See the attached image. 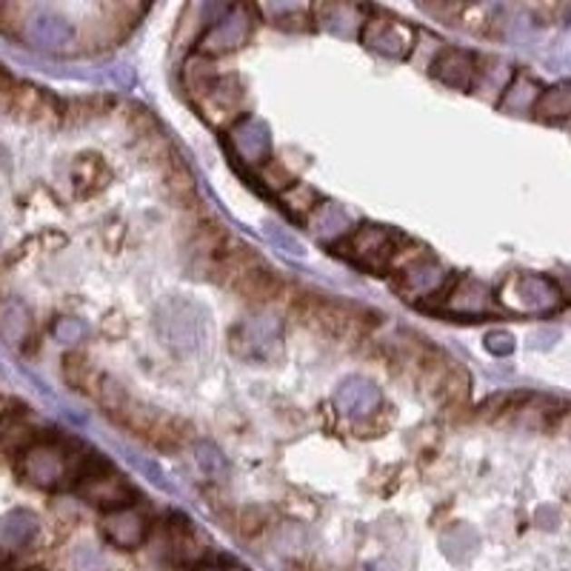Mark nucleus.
I'll list each match as a JSON object with an SVG mask.
<instances>
[{"instance_id": "nucleus-1", "label": "nucleus", "mask_w": 571, "mask_h": 571, "mask_svg": "<svg viewBox=\"0 0 571 571\" xmlns=\"http://www.w3.org/2000/svg\"><path fill=\"white\" fill-rule=\"evenodd\" d=\"M97 463L101 458L72 443L41 440L21 455V475L37 488H74Z\"/></svg>"}, {"instance_id": "nucleus-2", "label": "nucleus", "mask_w": 571, "mask_h": 571, "mask_svg": "<svg viewBox=\"0 0 571 571\" xmlns=\"http://www.w3.org/2000/svg\"><path fill=\"white\" fill-rule=\"evenodd\" d=\"M294 311H298V318L306 326L326 334V338H331V340L351 343V340H360L363 334H369L366 314L360 309L349 306V303H340V300L306 294V298H300L298 303H294Z\"/></svg>"}, {"instance_id": "nucleus-3", "label": "nucleus", "mask_w": 571, "mask_h": 571, "mask_svg": "<svg viewBox=\"0 0 571 571\" xmlns=\"http://www.w3.org/2000/svg\"><path fill=\"white\" fill-rule=\"evenodd\" d=\"M112 420L121 423L129 435L141 438L143 443H149L152 448H161V451H172L189 440V426L181 418L149 409V406L134 403V400H126L112 415Z\"/></svg>"}, {"instance_id": "nucleus-4", "label": "nucleus", "mask_w": 571, "mask_h": 571, "mask_svg": "<svg viewBox=\"0 0 571 571\" xmlns=\"http://www.w3.org/2000/svg\"><path fill=\"white\" fill-rule=\"evenodd\" d=\"M497 300L503 311L540 318V314H551L563 306V291L555 281L540 278V274H508L497 289Z\"/></svg>"}, {"instance_id": "nucleus-5", "label": "nucleus", "mask_w": 571, "mask_h": 571, "mask_svg": "<svg viewBox=\"0 0 571 571\" xmlns=\"http://www.w3.org/2000/svg\"><path fill=\"white\" fill-rule=\"evenodd\" d=\"M395 246L398 243L391 231H386L383 226L363 223V226L349 229L338 243H331V251L360 269L386 271L391 254H395Z\"/></svg>"}, {"instance_id": "nucleus-6", "label": "nucleus", "mask_w": 571, "mask_h": 571, "mask_svg": "<svg viewBox=\"0 0 571 571\" xmlns=\"http://www.w3.org/2000/svg\"><path fill=\"white\" fill-rule=\"evenodd\" d=\"M360 41L374 54L391 57V61H403V57L415 52L418 32L409 24H403L400 17H391L380 9H369L363 29H360Z\"/></svg>"}, {"instance_id": "nucleus-7", "label": "nucleus", "mask_w": 571, "mask_h": 571, "mask_svg": "<svg viewBox=\"0 0 571 571\" xmlns=\"http://www.w3.org/2000/svg\"><path fill=\"white\" fill-rule=\"evenodd\" d=\"M251 29H254V9L243 4L229 6L218 21H212V26H206L203 34L198 37V54L212 61V57L238 52L241 46H246Z\"/></svg>"}, {"instance_id": "nucleus-8", "label": "nucleus", "mask_w": 571, "mask_h": 571, "mask_svg": "<svg viewBox=\"0 0 571 571\" xmlns=\"http://www.w3.org/2000/svg\"><path fill=\"white\" fill-rule=\"evenodd\" d=\"M141 17H143V6L106 4V6L97 9V17H92V26L81 34V41L94 52L112 49V46L126 41V37L132 34V29L141 24Z\"/></svg>"}, {"instance_id": "nucleus-9", "label": "nucleus", "mask_w": 571, "mask_h": 571, "mask_svg": "<svg viewBox=\"0 0 571 571\" xmlns=\"http://www.w3.org/2000/svg\"><path fill=\"white\" fill-rule=\"evenodd\" d=\"M74 491L81 495L86 503L97 506V508H106V511H117V508H129L137 500V491L134 486L117 475L114 468H109L103 460L97 463L89 475L74 486Z\"/></svg>"}, {"instance_id": "nucleus-10", "label": "nucleus", "mask_w": 571, "mask_h": 571, "mask_svg": "<svg viewBox=\"0 0 571 571\" xmlns=\"http://www.w3.org/2000/svg\"><path fill=\"white\" fill-rule=\"evenodd\" d=\"M435 298L438 303H431L428 309L458 314V318H480V314L495 311V298H491L488 286H483L475 278H446L443 289Z\"/></svg>"}, {"instance_id": "nucleus-11", "label": "nucleus", "mask_w": 571, "mask_h": 571, "mask_svg": "<svg viewBox=\"0 0 571 571\" xmlns=\"http://www.w3.org/2000/svg\"><path fill=\"white\" fill-rule=\"evenodd\" d=\"M4 109L12 112L17 121L37 123V126L64 123V109L57 103V97L41 86H32V84H15Z\"/></svg>"}, {"instance_id": "nucleus-12", "label": "nucleus", "mask_w": 571, "mask_h": 571, "mask_svg": "<svg viewBox=\"0 0 571 571\" xmlns=\"http://www.w3.org/2000/svg\"><path fill=\"white\" fill-rule=\"evenodd\" d=\"M423 12L483 37H495L503 29V12L488 4H435V6H423Z\"/></svg>"}, {"instance_id": "nucleus-13", "label": "nucleus", "mask_w": 571, "mask_h": 571, "mask_svg": "<svg viewBox=\"0 0 571 571\" xmlns=\"http://www.w3.org/2000/svg\"><path fill=\"white\" fill-rule=\"evenodd\" d=\"M281 343V331L271 320H246L241 326H234L229 334V346L234 354L249 360H271L274 358V346Z\"/></svg>"}, {"instance_id": "nucleus-14", "label": "nucleus", "mask_w": 571, "mask_h": 571, "mask_svg": "<svg viewBox=\"0 0 571 571\" xmlns=\"http://www.w3.org/2000/svg\"><path fill=\"white\" fill-rule=\"evenodd\" d=\"M229 141H231L234 154H238V161H243L254 169H261L266 161H271L269 132L261 121H254V117H241L238 123H231Z\"/></svg>"}, {"instance_id": "nucleus-15", "label": "nucleus", "mask_w": 571, "mask_h": 571, "mask_svg": "<svg viewBox=\"0 0 571 571\" xmlns=\"http://www.w3.org/2000/svg\"><path fill=\"white\" fill-rule=\"evenodd\" d=\"M241 103H243V92L234 77H221L218 86H214L203 101H198L203 117L212 126H231L241 121Z\"/></svg>"}, {"instance_id": "nucleus-16", "label": "nucleus", "mask_w": 571, "mask_h": 571, "mask_svg": "<svg viewBox=\"0 0 571 571\" xmlns=\"http://www.w3.org/2000/svg\"><path fill=\"white\" fill-rule=\"evenodd\" d=\"M103 535L112 546L132 551L137 546H143V540L149 537V520L143 511H137L134 506L117 508L103 517Z\"/></svg>"}, {"instance_id": "nucleus-17", "label": "nucleus", "mask_w": 571, "mask_h": 571, "mask_svg": "<svg viewBox=\"0 0 571 571\" xmlns=\"http://www.w3.org/2000/svg\"><path fill=\"white\" fill-rule=\"evenodd\" d=\"M443 283H446V274L431 258L403 269L395 278V289H398L400 298L403 300H420V303H423V298H435V294L443 289Z\"/></svg>"}, {"instance_id": "nucleus-18", "label": "nucleus", "mask_w": 571, "mask_h": 571, "mask_svg": "<svg viewBox=\"0 0 571 571\" xmlns=\"http://www.w3.org/2000/svg\"><path fill=\"white\" fill-rule=\"evenodd\" d=\"M334 403H338V409L346 418L369 420L374 411L380 409L383 398H380V389L369 383L366 378H349L340 383L338 395H334Z\"/></svg>"}, {"instance_id": "nucleus-19", "label": "nucleus", "mask_w": 571, "mask_h": 571, "mask_svg": "<svg viewBox=\"0 0 571 571\" xmlns=\"http://www.w3.org/2000/svg\"><path fill=\"white\" fill-rule=\"evenodd\" d=\"M231 291L238 294L241 300L246 303H254V306H266V303H274V300H281L283 298V281L278 278L274 271H269L263 263L261 266H254L249 274H243V278L231 286Z\"/></svg>"}, {"instance_id": "nucleus-20", "label": "nucleus", "mask_w": 571, "mask_h": 571, "mask_svg": "<svg viewBox=\"0 0 571 571\" xmlns=\"http://www.w3.org/2000/svg\"><path fill=\"white\" fill-rule=\"evenodd\" d=\"M431 74L448 89L468 92L475 81V57L463 49H443L435 61H431Z\"/></svg>"}, {"instance_id": "nucleus-21", "label": "nucleus", "mask_w": 571, "mask_h": 571, "mask_svg": "<svg viewBox=\"0 0 571 571\" xmlns=\"http://www.w3.org/2000/svg\"><path fill=\"white\" fill-rule=\"evenodd\" d=\"M29 41L37 49H46V52H66L74 41V32L66 17L44 12L29 24Z\"/></svg>"}, {"instance_id": "nucleus-22", "label": "nucleus", "mask_w": 571, "mask_h": 571, "mask_svg": "<svg viewBox=\"0 0 571 571\" xmlns=\"http://www.w3.org/2000/svg\"><path fill=\"white\" fill-rule=\"evenodd\" d=\"M369 9L354 6V4H320L311 6V24H320L323 29L334 34H354L363 29Z\"/></svg>"}, {"instance_id": "nucleus-23", "label": "nucleus", "mask_w": 571, "mask_h": 571, "mask_svg": "<svg viewBox=\"0 0 571 571\" xmlns=\"http://www.w3.org/2000/svg\"><path fill=\"white\" fill-rule=\"evenodd\" d=\"M511 77H515V69H511L506 61H500V57H475V81H471V92L497 103Z\"/></svg>"}, {"instance_id": "nucleus-24", "label": "nucleus", "mask_w": 571, "mask_h": 571, "mask_svg": "<svg viewBox=\"0 0 571 571\" xmlns=\"http://www.w3.org/2000/svg\"><path fill=\"white\" fill-rule=\"evenodd\" d=\"M109 181H112V169L101 154L86 152V154L74 157L72 183H74V192L81 194V198H89V194H97L101 189H106Z\"/></svg>"}, {"instance_id": "nucleus-25", "label": "nucleus", "mask_w": 571, "mask_h": 571, "mask_svg": "<svg viewBox=\"0 0 571 571\" xmlns=\"http://www.w3.org/2000/svg\"><path fill=\"white\" fill-rule=\"evenodd\" d=\"M540 84L535 81V77H528L523 72H515V77L508 81V86L503 89L497 106L511 114V117H526L528 112H535V103L540 97Z\"/></svg>"}, {"instance_id": "nucleus-26", "label": "nucleus", "mask_w": 571, "mask_h": 571, "mask_svg": "<svg viewBox=\"0 0 571 571\" xmlns=\"http://www.w3.org/2000/svg\"><path fill=\"white\" fill-rule=\"evenodd\" d=\"M34 443H41V438H37V428L29 423L24 411H9V415L0 420V448L9 451V455L21 458Z\"/></svg>"}, {"instance_id": "nucleus-27", "label": "nucleus", "mask_w": 571, "mask_h": 571, "mask_svg": "<svg viewBox=\"0 0 571 571\" xmlns=\"http://www.w3.org/2000/svg\"><path fill=\"white\" fill-rule=\"evenodd\" d=\"M64 380L69 383V389L81 391L86 398H94L97 389H101L103 371H97L84 351H69L64 358Z\"/></svg>"}, {"instance_id": "nucleus-28", "label": "nucleus", "mask_w": 571, "mask_h": 571, "mask_svg": "<svg viewBox=\"0 0 571 571\" xmlns=\"http://www.w3.org/2000/svg\"><path fill=\"white\" fill-rule=\"evenodd\" d=\"M169 555L183 566L203 560L206 543L201 540V535L194 531V526L189 520H174V526L169 528Z\"/></svg>"}, {"instance_id": "nucleus-29", "label": "nucleus", "mask_w": 571, "mask_h": 571, "mask_svg": "<svg viewBox=\"0 0 571 571\" xmlns=\"http://www.w3.org/2000/svg\"><path fill=\"white\" fill-rule=\"evenodd\" d=\"M221 77L223 74L218 72V66H214L209 57H201V54L189 57L186 66H183V84H186V92L192 94L194 103L203 101V97L218 86Z\"/></svg>"}, {"instance_id": "nucleus-30", "label": "nucleus", "mask_w": 571, "mask_h": 571, "mask_svg": "<svg viewBox=\"0 0 571 571\" xmlns=\"http://www.w3.org/2000/svg\"><path fill=\"white\" fill-rule=\"evenodd\" d=\"M535 114H537V121H543V123H563V121H568V114H571V92H568V86L557 84L551 89H543L540 97H537V103H535Z\"/></svg>"}, {"instance_id": "nucleus-31", "label": "nucleus", "mask_w": 571, "mask_h": 571, "mask_svg": "<svg viewBox=\"0 0 571 571\" xmlns=\"http://www.w3.org/2000/svg\"><path fill=\"white\" fill-rule=\"evenodd\" d=\"M281 203L294 221H309L311 214L323 206L320 194L314 192L309 183H300V181H294L286 192H281Z\"/></svg>"}, {"instance_id": "nucleus-32", "label": "nucleus", "mask_w": 571, "mask_h": 571, "mask_svg": "<svg viewBox=\"0 0 571 571\" xmlns=\"http://www.w3.org/2000/svg\"><path fill=\"white\" fill-rule=\"evenodd\" d=\"M161 172L166 177V189L172 192V198L181 201L189 209V203L194 201V177L189 174L186 163L181 161V157H174V161L166 169H161Z\"/></svg>"}, {"instance_id": "nucleus-33", "label": "nucleus", "mask_w": 571, "mask_h": 571, "mask_svg": "<svg viewBox=\"0 0 571 571\" xmlns=\"http://www.w3.org/2000/svg\"><path fill=\"white\" fill-rule=\"evenodd\" d=\"M112 101L103 94H94V97H77V101H72L66 109H64V121L69 126H81V123H89L94 121V117L106 114V106Z\"/></svg>"}, {"instance_id": "nucleus-34", "label": "nucleus", "mask_w": 571, "mask_h": 571, "mask_svg": "<svg viewBox=\"0 0 571 571\" xmlns=\"http://www.w3.org/2000/svg\"><path fill=\"white\" fill-rule=\"evenodd\" d=\"M261 12L271 15V26H281V29H309L311 24V6L274 4V6H263Z\"/></svg>"}, {"instance_id": "nucleus-35", "label": "nucleus", "mask_w": 571, "mask_h": 571, "mask_svg": "<svg viewBox=\"0 0 571 571\" xmlns=\"http://www.w3.org/2000/svg\"><path fill=\"white\" fill-rule=\"evenodd\" d=\"M311 218H318L314 221V234H318V238H326V234L331 231L334 238H343V234L349 231V221H346V214H343V209H338L334 203H326V206H320L318 212L311 214ZM334 241V243H338Z\"/></svg>"}, {"instance_id": "nucleus-36", "label": "nucleus", "mask_w": 571, "mask_h": 571, "mask_svg": "<svg viewBox=\"0 0 571 571\" xmlns=\"http://www.w3.org/2000/svg\"><path fill=\"white\" fill-rule=\"evenodd\" d=\"M37 531V523L32 515H24V511H15L4 523H0V537L12 546H26Z\"/></svg>"}, {"instance_id": "nucleus-37", "label": "nucleus", "mask_w": 571, "mask_h": 571, "mask_svg": "<svg viewBox=\"0 0 571 571\" xmlns=\"http://www.w3.org/2000/svg\"><path fill=\"white\" fill-rule=\"evenodd\" d=\"M0 329H4L6 338H9V331H12V343H17L26 334V329H29V311L21 303H6L4 320H0Z\"/></svg>"}, {"instance_id": "nucleus-38", "label": "nucleus", "mask_w": 571, "mask_h": 571, "mask_svg": "<svg viewBox=\"0 0 571 571\" xmlns=\"http://www.w3.org/2000/svg\"><path fill=\"white\" fill-rule=\"evenodd\" d=\"M198 463H201V468L206 471V475H223V468H226L223 455L214 446H201L198 448Z\"/></svg>"}, {"instance_id": "nucleus-39", "label": "nucleus", "mask_w": 571, "mask_h": 571, "mask_svg": "<svg viewBox=\"0 0 571 571\" xmlns=\"http://www.w3.org/2000/svg\"><path fill=\"white\" fill-rule=\"evenodd\" d=\"M486 349L491 354H497V358H503V354H511L515 351V338H511L508 331L503 329H495V331H488L486 334Z\"/></svg>"}, {"instance_id": "nucleus-40", "label": "nucleus", "mask_w": 571, "mask_h": 571, "mask_svg": "<svg viewBox=\"0 0 571 571\" xmlns=\"http://www.w3.org/2000/svg\"><path fill=\"white\" fill-rule=\"evenodd\" d=\"M86 334V329H84V323L81 320H61L54 326V338L61 340V343H77Z\"/></svg>"}, {"instance_id": "nucleus-41", "label": "nucleus", "mask_w": 571, "mask_h": 571, "mask_svg": "<svg viewBox=\"0 0 571 571\" xmlns=\"http://www.w3.org/2000/svg\"><path fill=\"white\" fill-rule=\"evenodd\" d=\"M203 571H243V568H238V566H206Z\"/></svg>"}]
</instances>
